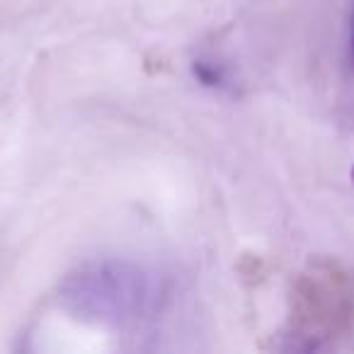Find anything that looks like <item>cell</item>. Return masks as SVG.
Returning <instances> with one entry per match:
<instances>
[{"label":"cell","mask_w":354,"mask_h":354,"mask_svg":"<svg viewBox=\"0 0 354 354\" xmlns=\"http://www.w3.org/2000/svg\"><path fill=\"white\" fill-rule=\"evenodd\" d=\"M64 304L83 318L127 323L146 315L160 301V286L138 267L124 262H100L68 277Z\"/></svg>","instance_id":"6da1fadb"},{"label":"cell","mask_w":354,"mask_h":354,"mask_svg":"<svg viewBox=\"0 0 354 354\" xmlns=\"http://www.w3.org/2000/svg\"><path fill=\"white\" fill-rule=\"evenodd\" d=\"M194 75H197L204 85H212V88H223V85H226L221 71L204 64V61H194Z\"/></svg>","instance_id":"7a4b0ae2"},{"label":"cell","mask_w":354,"mask_h":354,"mask_svg":"<svg viewBox=\"0 0 354 354\" xmlns=\"http://www.w3.org/2000/svg\"><path fill=\"white\" fill-rule=\"evenodd\" d=\"M349 66L354 68V8H352V15H349Z\"/></svg>","instance_id":"3957f363"}]
</instances>
